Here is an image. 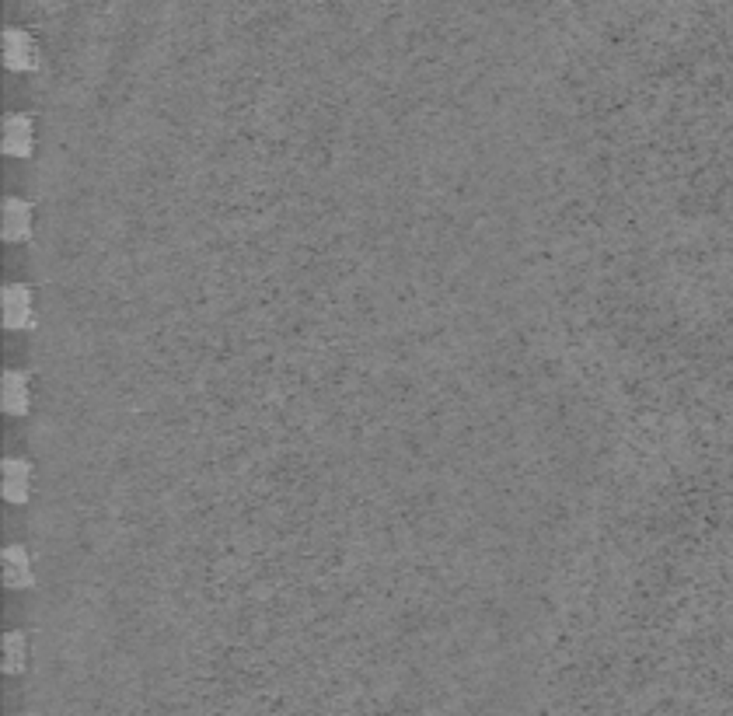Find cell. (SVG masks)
<instances>
[{
  "label": "cell",
  "mask_w": 733,
  "mask_h": 716,
  "mask_svg": "<svg viewBox=\"0 0 733 716\" xmlns=\"http://www.w3.org/2000/svg\"><path fill=\"white\" fill-rule=\"evenodd\" d=\"M4 301V325L7 329H35V308H32V291L25 283H7L0 291Z\"/></svg>",
  "instance_id": "6da1fadb"
},
{
  "label": "cell",
  "mask_w": 733,
  "mask_h": 716,
  "mask_svg": "<svg viewBox=\"0 0 733 716\" xmlns=\"http://www.w3.org/2000/svg\"><path fill=\"white\" fill-rule=\"evenodd\" d=\"M0 560H4V581H7V587H32V560H28L25 545H7L0 552Z\"/></svg>",
  "instance_id": "5b68a950"
},
{
  "label": "cell",
  "mask_w": 733,
  "mask_h": 716,
  "mask_svg": "<svg viewBox=\"0 0 733 716\" xmlns=\"http://www.w3.org/2000/svg\"><path fill=\"white\" fill-rule=\"evenodd\" d=\"M28 479H32V465L25 458H4V496L11 503L28 500Z\"/></svg>",
  "instance_id": "8992f818"
},
{
  "label": "cell",
  "mask_w": 733,
  "mask_h": 716,
  "mask_svg": "<svg viewBox=\"0 0 733 716\" xmlns=\"http://www.w3.org/2000/svg\"><path fill=\"white\" fill-rule=\"evenodd\" d=\"M4 154L15 157L32 154V119L25 113H15L4 119Z\"/></svg>",
  "instance_id": "277c9868"
},
{
  "label": "cell",
  "mask_w": 733,
  "mask_h": 716,
  "mask_svg": "<svg viewBox=\"0 0 733 716\" xmlns=\"http://www.w3.org/2000/svg\"><path fill=\"white\" fill-rule=\"evenodd\" d=\"M4 60L11 70H32L39 64V43L25 28H4Z\"/></svg>",
  "instance_id": "7a4b0ae2"
},
{
  "label": "cell",
  "mask_w": 733,
  "mask_h": 716,
  "mask_svg": "<svg viewBox=\"0 0 733 716\" xmlns=\"http://www.w3.org/2000/svg\"><path fill=\"white\" fill-rule=\"evenodd\" d=\"M28 234H32V203L22 196H7L4 200V238L22 242Z\"/></svg>",
  "instance_id": "3957f363"
},
{
  "label": "cell",
  "mask_w": 733,
  "mask_h": 716,
  "mask_svg": "<svg viewBox=\"0 0 733 716\" xmlns=\"http://www.w3.org/2000/svg\"><path fill=\"white\" fill-rule=\"evenodd\" d=\"M4 413L25 416L28 413V371H4Z\"/></svg>",
  "instance_id": "52a82bcc"
},
{
  "label": "cell",
  "mask_w": 733,
  "mask_h": 716,
  "mask_svg": "<svg viewBox=\"0 0 733 716\" xmlns=\"http://www.w3.org/2000/svg\"><path fill=\"white\" fill-rule=\"evenodd\" d=\"M4 671L7 674H22L25 671V632L15 629L4 636Z\"/></svg>",
  "instance_id": "ba28073f"
}]
</instances>
